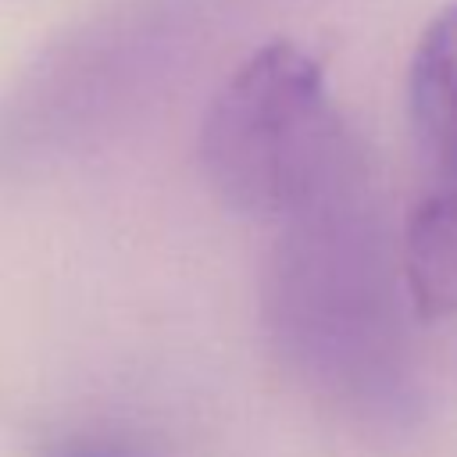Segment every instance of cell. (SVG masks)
<instances>
[{
    "label": "cell",
    "mask_w": 457,
    "mask_h": 457,
    "mask_svg": "<svg viewBox=\"0 0 457 457\" xmlns=\"http://www.w3.org/2000/svg\"><path fill=\"white\" fill-rule=\"evenodd\" d=\"M211 193L257 221H296L357 196L361 157L321 64L275 39L246 54L211 96L200 139Z\"/></svg>",
    "instance_id": "1"
},
{
    "label": "cell",
    "mask_w": 457,
    "mask_h": 457,
    "mask_svg": "<svg viewBox=\"0 0 457 457\" xmlns=\"http://www.w3.org/2000/svg\"><path fill=\"white\" fill-rule=\"evenodd\" d=\"M407 118L421 157L457 186V0L436 11L414 43Z\"/></svg>",
    "instance_id": "2"
},
{
    "label": "cell",
    "mask_w": 457,
    "mask_h": 457,
    "mask_svg": "<svg viewBox=\"0 0 457 457\" xmlns=\"http://www.w3.org/2000/svg\"><path fill=\"white\" fill-rule=\"evenodd\" d=\"M400 271L414 314H457V186L425 196L407 214Z\"/></svg>",
    "instance_id": "3"
},
{
    "label": "cell",
    "mask_w": 457,
    "mask_h": 457,
    "mask_svg": "<svg viewBox=\"0 0 457 457\" xmlns=\"http://www.w3.org/2000/svg\"><path fill=\"white\" fill-rule=\"evenodd\" d=\"M54 457H136L114 443H68L64 450H57Z\"/></svg>",
    "instance_id": "4"
}]
</instances>
